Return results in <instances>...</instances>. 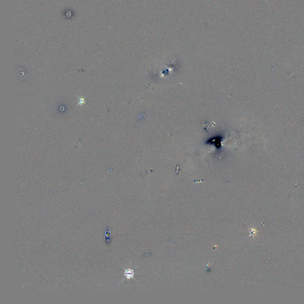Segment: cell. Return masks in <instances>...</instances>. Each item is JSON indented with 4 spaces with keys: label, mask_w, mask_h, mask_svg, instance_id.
<instances>
[{
    "label": "cell",
    "mask_w": 304,
    "mask_h": 304,
    "mask_svg": "<svg viewBox=\"0 0 304 304\" xmlns=\"http://www.w3.org/2000/svg\"><path fill=\"white\" fill-rule=\"evenodd\" d=\"M125 276L127 279H131L134 276V272L132 270L128 269L126 270Z\"/></svg>",
    "instance_id": "1"
}]
</instances>
